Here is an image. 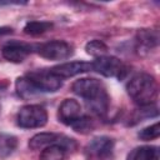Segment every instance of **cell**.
Returning a JSON list of instances; mask_svg holds the SVG:
<instances>
[{
  "mask_svg": "<svg viewBox=\"0 0 160 160\" xmlns=\"http://www.w3.org/2000/svg\"><path fill=\"white\" fill-rule=\"evenodd\" d=\"M72 91L84 99L86 106L96 115L102 116L109 109V95L104 84L94 78H82L76 80L72 86Z\"/></svg>",
  "mask_w": 160,
  "mask_h": 160,
  "instance_id": "1",
  "label": "cell"
},
{
  "mask_svg": "<svg viewBox=\"0 0 160 160\" xmlns=\"http://www.w3.org/2000/svg\"><path fill=\"white\" fill-rule=\"evenodd\" d=\"M126 90L138 105L150 106L158 96V82L152 75L140 72L129 80Z\"/></svg>",
  "mask_w": 160,
  "mask_h": 160,
  "instance_id": "2",
  "label": "cell"
},
{
  "mask_svg": "<svg viewBox=\"0 0 160 160\" xmlns=\"http://www.w3.org/2000/svg\"><path fill=\"white\" fill-rule=\"evenodd\" d=\"M48 122V112L41 105L30 104L22 106L16 115V124L22 129L42 128Z\"/></svg>",
  "mask_w": 160,
  "mask_h": 160,
  "instance_id": "3",
  "label": "cell"
},
{
  "mask_svg": "<svg viewBox=\"0 0 160 160\" xmlns=\"http://www.w3.org/2000/svg\"><path fill=\"white\" fill-rule=\"evenodd\" d=\"M92 70L96 72L106 76V78H124L126 74V68L125 65L115 56H100L96 58L92 62Z\"/></svg>",
  "mask_w": 160,
  "mask_h": 160,
  "instance_id": "4",
  "label": "cell"
},
{
  "mask_svg": "<svg viewBox=\"0 0 160 160\" xmlns=\"http://www.w3.org/2000/svg\"><path fill=\"white\" fill-rule=\"evenodd\" d=\"M38 54L44 59L59 61V60L69 59L74 54V50H72V46L66 41L52 40L40 45L38 49Z\"/></svg>",
  "mask_w": 160,
  "mask_h": 160,
  "instance_id": "5",
  "label": "cell"
},
{
  "mask_svg": "<svg viewBox=\"0 0 160 160\" xmlns=\"http://www.w3.org/2000/svg\"><path fill=\"white\" fill-rule=\"evenodd\" d=\"M114 150V140L109 136H96L85 148L88 160H106Z\"/></svg>",
  "mask_w": 160,
  "mask_h": 160,
  "instance_id": "6",
  "label": "cell"
},
{
  "mask_svg": "<svg viewBox=\"0 0 160 160\" xmlns=\"http://www.w3.org/2000/svg\"><path fill=\"white\" fill-rule=\"evenodd\" d=\"M26 78H29L41 92H54L62 86L61 79L54 75L50 70L32 71L29 72Z\"/></svg>",
  "mask_w": 160,
  "mask_h": 160,
  "instance_id": "7",
  "label": "cell"
},
{
  "mask_svg": "<svg viewBox=\"0 0 160 160\" xmlns=\"http://www.w3.org/2000/svg\"><path fill=\"white\" fill-rule=\"evenodd\" d=\"M92 70V64L86 62V61H70V62H64L60 65L54 66L50 69V71L56 75L60 79H66V78H72L75 75L88 72Z\"/></svg>",
  "mask_w": 160,
  "mask_h": 160,
  "instance_id": "8",
  "label": "cell"
},
{
  "mask_svg": "<svg viewBox=\"0 0 160 160\" xmlns=\"http://www.w3.org/2000/svg\"><path fill=\"white\" fill-rule=\"evenodd\" d=\"M58 115H59V120L62 124L71 126L82 116L81 105L75 99H65L59 106Z\"/></svg>",
  "mask_w": 160,
  "mask_h": 160,
  "instance_id": "9",
  "label": "cell"
},
{
  "mask_svg": "<svg viewBox=\"0 0 160 160\" xmlns=\"http://www.w3.org/2000/svg\"><path fill=\"white\" fill-rule=\"evenodd\" d=\"M31 48L26 44L22 42H9L6 45L2 46L1 49V54L4 56V59H6L10 62H22L28 55L30 54Z\"/></svg>",
  "mask_w": 160,
  "mask_h": 160,
  "instance_id": "10",
  "label": "cell"
},
{
  "mask_svg": "<svg viewBox=\"0 0 160 160\" xmlns=\"http://www.w3.org/2000/svg\"><path fill=\"white\" fill-rule=\"evenodd\" d=\"M62 135L58 132H40L34 135L29 140V148L31 150H42L49 145L56 144L60 141Z\"/></svg>",
  "mask_w": 160,
  "mask_h": 160,
  "instance_id": "11",
  "label": "cell"
},
{
  "mask_svg": "<svg viewBox=\"0 0 160 160\" xmlns=\"http://www.w3.org/2000/svg\"><path fill=\"white\" fill-rule=\"evenodd\" d=\"M126 160H159V148L151 145L138 146L128 154Z\"/></svg>",
  "mask_w": 160,
  "mask_h": 160,
  "instance_id": "12",
  "label": "cell"
},
{
  "mask_svg": "<svg viewBox=\"0 0 160 160\" xmlns=\"http://www.w3.org/2000/svg\"><path fill=\"white\" fill-rule=\"evenodd\" d=\"M15 88H16V92L20 98L22 99H31L36 95H39L41 91L34 85V82L26 78V76H22V78H19L15 82Z\"/></svg>",
  "mask_w": 160,
  "mask_h": 160,
  "instance_id": "13",
  "label": "cell"
},
{
  "mask_svg": "<svg viewBox=\"0 0 160 160\" xmlns=\"http://www.w3.org/2000/svg\"><path fill=\"white\" fill-rule=\"evenodd\" d=\"M61 140V139H60ZM68 150L61 145V142H56L46 146L40 152V160H64Z\"/></svg>",
  "mask_w": 160,
  "mask_h": 160,
  "instance_id": "14",
  "label": "cell"
},
{
  "mask_svg": "<svg viewBox=\"0 0 160 160\" xmlns=\"http://www.w3.org/2000/svg\"><path fill=\"white\" fill-rule=\"evenodd\" d=\"M18 146V139L14 135L0 132V156L5 158L14 152Z\"/></svg>",
  "mask_w": 160,
  "mask_h": 160,
  "instance_id": "15",
  "label": "cell"
},
{
  "mask_svg": "<svg viewBox=\"0 0 160 160\" xmlns=\"http://www.w3.org/2000/svg\"><path fill=\"white\" fill-rule=\"evenodd\" d=\"M52 28L50 21H29L24 26V32L31 36H39Z\"/></svg>",
  "mask_w": 160,
  "mask_h": 160,
  "instance_id": "16",
  "label": "cell"
},
{
  "mask_svg": "<svg viewBox=\"0 0 160 160\" xmlns=\"http://www.w3.org/2000/svg\"><path fill=\"white\" fill-rule=\"evenodd\" d=\"M136 41H138L140 49L149 50V49H151L152 46L156 45L158 38H156V35H155L152 31L141 30V31L138 32V40H136Z\"/></svg>",
  "mask_w": 160,
  "mask_h": 160,
  "instance_id": "17",
  "label": "cell"
},
{
  "mask_svg": "<svg viewBox=\"0 0 160 160\" xmlns=\"http://www.w3.org/2000/svg\"><path fill=\"white\" fill-rule=\"evenodd\" d=\"M85 50L89 55L95 56V58H100V56L106 55L108 46L101 40H91L85 45Z\"/></svg>",
  "mask_w": 160,
  "mask_h": 160,
  "instance_id": "18",
  "label": "cell"
},
{
  "mask_svg": "<svg viewBox=\"0 0 160 160\" xmlns=\"http://www.w3.org/2000/svg\"><path fill=\"white\" fill-rule=\"evenodd\" d=\"M139 138L144 141H148V140H154V139H158L160 136V125L159 122H155L150 126H146L142 130H140V132L138 134Z\"/></svg>",
  "mask_w": 160,
  "mask_h": 160,
  "instance_id": "19",
  "label": "cell"
},
{
  "mask_svg": "<svg viewBox=\"0 0 160 160\" xmlns=\"http://www.w3.org/2000/svg\"><path fill=\"white\" fill-rule=\"evenodd\" d=\"M71 128H72L75 131H78V132L85 134V132L91 131V129H92V121H91V119H89L88 116H84V115H82L76 122H74V124L71 125Z\"/></svg>",
  "mask_w": 160,
  "mask_h": 160,
  "instance_id": "20",
  "label": "cell"
},
{
  "mask_svg": "<svg viewBox=\"0 0 160 160\" xmlns=\"http://www.w3.org/2000/svg\"><path fill=\"white\" fill-rule=\"evenodd\" d=\"M12 30L11 28H0V35H6V34H11Z\"/></svg>",
  "mask_w": 160,
  "mask_h": 160,
  "instance_id": "21",
  "label": "cell"
}]
</instances>
